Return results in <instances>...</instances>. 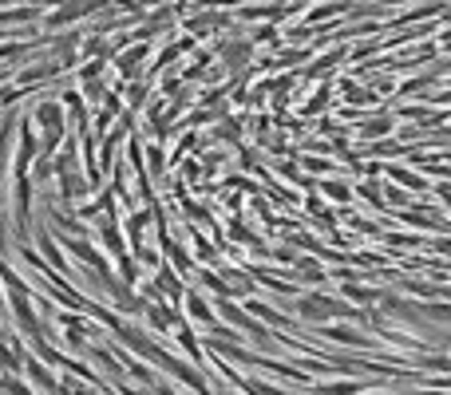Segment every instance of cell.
Returning a JSON list of instances; mask_svg holds the SVG:
<instances>
[{
  "mask_svg": "<svg viewBox=\"0 0 451 395\" xmlns=\"http://www.w3.org/2000/svg\"><path fill=\"white\" fill-rule=\"evenodd\" d=\"M155 395H182V391L171 384V379H155Z\"/></svg>",
  "mask_w": 451,
  "mask_h": 395,
  "instance_id": "e575fe53",
  "label": "cell"
},
{
  "mask_svg": "<svg viewBox=\"0 0 451 395\" xmlns=\"http://www.w3.org/2000/svg\"><path fill=\"white\" fill-rule=\"evenodd\" d=\"M123 360H127V375L135 379V384H143V387H155V379H159V375H155V367H150V364H139L135 356H123Z\"/></svg>",
  "mask_w": 451,
  "mask_h": 395,
  "instance_id": "5bb4252c",
  "label": "cell"
},
{
  "mask_svg": "<svg viewBox=\"0 0 451 395\" xmlns=\"http://www.w3.org/2000/svg\"><path fill=\"white\" fill-rule=\"evenodd\" d=\"M182 316H186L191 324H198V328H218L222 324L214 300H206L198 288H186V296H182Z\"/></svg>",
  "mask_w": 451,
  "mask_h": 395,
  "instance_id": "7a4b0ae2",
  "label": "cell"
},
{
  "mask_svg": "<svg viewBox=\"0 0 451 395\" xmlns=\"http://www.w3.org/2000/svg\"><path fill=\"white\" fill-rule=\"evenodd\" d=\"M4 395H36L32 391V384H24V379H16V375H4Z\"/></svg>",
  "mask_w": 451,
  "mask_h": 395,
  "instance_id": "83f0119b",
  "label": "cell"
},
{
  "mask_svg": "<svg viewBox=\"0 0 451 395\" xmlns=\"http://www.w3.org/2000/svg\"><path fill=\"white\" fill-rule=\"evenodd\" d=\"M440 44H443V48H451V32H443V36H440Z\"/></svg>",
  "mask_w": 451,
  "mask_h": 395,
  "instance_id": "f35d334b",
  "label": "cell"
},
{
  "mask_svg": "<svg viewBox=\"0 0 451 395\" xmlns=\"http://www.w3.org/2000/svg\"><path fill=\"white\" fill-rule=\"evenodd\" d=\"M317 336L349 348V352H364V348H372V336L361 332V328H352V324H332V320H325V324H317Z\"/></svg>",
  "mask_w": 451,
  "mask_h": 395,
  "instance_id": "6da1fadb",
  "label": "cell"
},
{
  "mask_svg": "<svg viewBox=\"0 0 451 395\" xmlns=\"http://www.w3.org/2000/svg\"><path fill=\"white\" fill-rule=\"evenodd\" d=\"M253 281H258V285H270L273 293H281V296H297V285H293V281H285V273H281V269H261V265H253Z\"/></svg>",
  "mask_w": 451,
  "mask_h": 395,
  "instance_id": "ba28073f",
  "label": "cell"
},
{
  "mask_svg": "<svg viewBox=\"0 0 451 395\" xmlns=\"http://www.w3.org/2000/svg\"><path fill=\"white\" fill-rule=\"evenodd\" d=\"M435 12H447L440 0H431V4H416L408 16H400V24H411V20H423V16H435Z\"/></svg>",
  "mask_w": 451,
  "mask_h": 395,
  "instance_id": "cb8c5ba5",
  "label": "cell"
},
{
  "mask_svg": "<svg viewBox=\"0 0 451 395\" xmlns=\"http://www.w3.org/2000/svg\"><path fill=\"white\" fill-rule=\"evenodd\" d=\"M174 340H179L182 352L191 356V364H202V344L194 340V324H191V320H179V324H174Z\"/></svg>",
  "mask_w": 451,
  "mask_h": 395,
  "instance_id": "30bf717a",
  "label": "cell"
},
{
  "mask_svg": "<svg viewBox=\"0 0 451 395\" xmlns=\"http://www.w3.org/2000/svg\"><path fill=\"white\" fill-rule=\"evenodd\" d=\"M423 316H428V320H451V305H435V300H428V305H423Z\"/></svg>",
  "mask_w": 451,
  "mask_h": 395,
  "instance_id": "4dcf8cb0",
  "label": "cell"
},
{
  "mask_svg": "<svg viewBox=\"0 0 451 395\" xmlns=\"http://www.w3.org/2000/svg\"><path fill=\"white\" fill-rule=\"evenodd\" d=\"M388 174H392V182H400V186H408L411 194H423V190L431 186L428 178H420V170H411V166H400V162H396V166H388Z\"/></svg>",
  "mask_w": 451,
  "mask_h": 395,
  "instance_id": "8fae6325",
  "label": "cell"
},
{
  "mask_svg": "<svg viewBox=\"0 0 451 395\" xmlns=\"http://www.w3.org/2000/svg\"><path fill=\"white\" fill-rule=\"evenodd\" d=\"M392 130V115H380V119H364L361 123V142H372V138H384Z\"/></svg>",
  "mask_w": 451,
  "mask_h": 395,
  "instance_id": "9a60e30c",
  "label": "cell"
},
{
  "mask_svg": "<svg viewBox=\"0 0 451 395\" xmlns=\"http://www.w3.org/2000/svg\"><path fill=\"white\" fill-rule=\"evenodd\" d=\"M301 162H305V170H313V174H329V170H332L329 158H317V154H305Z\"/></svg>",
  "mask_w": 451,
  "mask_h": 395,
  "instance_id": "f546056e",
  "label": "cell"
},
{
  "mask_svg": "<svg viewBox=\"0 0 451 395\" xmlns=\"http://www.w3.org/2000/svg\"><path fill=\"white\" fill-rule=\"evenodd\" d=\"M246 308H250V312L258 316L261 324H273V328H281V332H285V328L293 324V320H289L285 312H277V308H270V305H261V300H246Z\"/></svg>",
  "mask_w": 451,
  "mask_h": 395,
  "instance_id": "7c38bea8",
  "label": "cell"
},
{
  "mask_svg": "<svg viewBox=\"0 0 451 395\" xmlns=\"http://www.w3.org/2000/svg\"><path fill=\"white\" fill-rule=\"evenodd\" d=\"M32 16H36V8H4L0 12V24H24Z\"/></svg>",
  "mask_w": 451,
  "mask_h": 395,
  "instance_id": "4316f807",
  "label": "cell"
},
{
  "mask_svg": "<svg viewBox=\"0 0 451 395\" xmlns=\"http://www.w3.org/2000/svg\"><path fill=\"white\" fill-rule=\"evenodd\" d=\"M198 285L202 288H214L218 296H230L234 293L230 281H226V276H218V273H210V269H198Z\"/></svg>",
  "mask_w": 451,
  "mask_h": 395,
  "instance_id": "ac0fdd59",
  "label": "cell"
},
{
  "mask_svg": "<svg viewBox=\"0 0 451 395\" xmlns=\"http://www.w3.org/2000/svg\"><path fill=\"white\" fill-rule=\"evenodd\" d=\"M16 229H20V237L28 233V214H32V174H16Z\"/></svg>",
  "mask_w": 451,
  "mask_h": 395,
  "instance_id": "8992f818",
  "label": "cell"
},
{
  "mask_svg": "<svg viewBox=\"0 0 451 395\" xmlns=\"http://www.w3.org/2000/svg\"><path fill=\"white\" fill-rule=\"evenodd\" d=\"M143 99H147V83H143V79H135V83H131V91H127V111H139Z\"/></svg>",
  "mask_w": 451,
  "mask_h": 395,
  "instance_id": "484cf974",
  "label": "cell"
},
{
  "mask_svg": "<svg viewBox=\"0 0 451 395\" xmlns=\"http://www.w3.org/2000/svg\"><path fill=\"white\" fill-rule=\"evenodd\" d=\"M191 241H194V249H198V257H202V261H206V257H210V261H214V249H210V245H206V241H202V237H198V233H194V237H191Z\"/></svg>",
  "mask_w": 451,
  "mask_h": 395,
  "instance_id": "d590c367",
  "label": "cell"
},
{
  "mask_svg": "<svg viewBox=\"0 0 451 395\" xmlns=\"http://www.w3.org/2000/svg\"><path fill=\"white\" fill-rule=\"evenodd\" d=\"M361 379H329V384H313V395H361Z\"/></svg>",
  "mask_w": 451,
  "mask_h": 395,
  "instance_id": "4fadbf2b",
  "label": "cell"
},
{
  "mask_svg": "<svg viewBox=\"0 0 451 395\" xmlns=\"http://www.w3.org/2000/svg\"><path fill=\"white\" fill-rule=\"evenodd\" d=\"M143 56H147V44H139V48H131L127 56H119L115 63H119V71H123L127 79H135V68H139V59H143Z\"/></svg>",
  "mask_w": 451,
  "mask_h": 395,
  "instance_id": "ffe728a7",
  "label": "cell"
},
{
  "mask_svg": "<svg viewBox=\"0 0 451 395\" xmlns=\"http://www.w3.org/2000/svg\"><path fill=\"white\" fill-rule=\"evenodd\" d=\"M443 20H451V8H447V12H443Z\"/></svg>",
  "mask_w": 451,
  "mask_h": 395,
  "instance_id": "ab89813d",
  "label": "cell"
},
{
  "mask_svg": "<svg viewBox=\"0 0 451 395\" xmlns=\"http://www.w3.org/2000/svg\"><path fill=\"white\" fill-rule=\"evenodd\" d=\"M167 257H171V265H179V273H194V261H191V253H186V249H179L174 241L167 245Z\"/></svg>",
  "mask_w": 451,
  "mask_h": 395,
  "instance_id": "603a6c76",
  "label": "cell"
},
{
  "mask_svg": "<svg viewBox=\"0 0 451 395\" xmlns=\"http://www.w3.org/2000/svg\"><path fill=\"white\" fill-rule=\"evenodd\" d=\"M380 170H384L380 162H364V174H368V178H376V174H380Z\"/></svg>",
  "mask_w": 451,
  "mask_h": 395,
  "instance_id": "74e56055",
  "label": "cell"
},
{
  "mask_svg": "<svg viewBox=\"0 0 451 395\" xmlns=\"http://www.w3.org/2000/svg\"><path fill=\"white\" fill-rule=\"evenodd\" d=\"M325 103H329V83H325V87L317 91V95H313L309 103H305V115H317V111H321Z\"/></svg>",
  "mask_w": 451,
  "mask_h": 395,
  "instance_id": "1f68e13d",
  "label": "cell"
},
{
  "mask_svg": "<svg viewBox=\"0 0 451 395\" xmlns=\"http://www.w3.org/2000/svg\"><path fill=\"white\" fill-rule=\"evenodd\" d=\"M123 226L115 221V217H107V221H100V241H103V253H111V257H123L127 253V241H123Z\"/></svg>",
  "mask_w": 451,
  "mask_h": 395,
  "instance_id": "52a82bcc",
  "label": "cell"
},
{
  "mask_svg": "<svg viewBox=\"0 0 451 395\" xmlns=\"http://www.w3.org/2000/svg\"><path fill=\"white\" fill-rule=\"evenodd\" d=\"M392 87H396V83H392V75H376V79H372V91H376V95H388Z\"/></svg>",
  "mask_w": 451,
  "mask_h": 395,
  "instance_id": "d6a6232c",
  "label": "cell"
},
{
  "mask_svg": "<svg viewBox=\"0 0 451 395\" xmlns=\"http://www.w3.org/2000/svg\"><path fill=\"white\" fill-rule=\"evenodd\" d=\"M107 36H103V32H95V36H88L83 40V48H80V56L83 59H95V56H107Z\"/></svg>",
  "mask_w": 451,
  "mask_h": 395,
  "instance_id": "d6986e66",
  "label": "cell"
},
{
  "mask_svg": "<svg viewBox=\"0 0 451 395\" xmlns=\"http://www.w3.org/2000/svg\"><path fill=\"white\" fill-rule=\"evenodd\" d=\"M344 56H349V51H344V48H337V51H329V56H325V59H317V63H313V68H309V75H321V71L325 68H337V63H341V59Z\"/></svg>",
  "mask_w": 451,
  "mask_h": 395,
  "instance_id": "d4e9b609",
  "label": "cell"
},
{
  "mask_svg": "<svg viewBox=\"0 0 451 395\" xmlns=\"http://www.w3.org/2000/svg\"><path fill=\"white\" fill-rule=\"evenodd\" d=\"M119 281L123 285H139V257H131V253L119 257Z\"/></svg>",
  "mask_w": 451,
  "mask_h": 395,
  "instance_id": "44dd1931",
  "label": "cell"
},
{
  "mask_svg": "<svg viewBox=\"0 0 451 395\" xmlns=\"http://www.w3.org/2000/svg\"><path fill=\"white\" fill-rule=\"evenodd\" d=\"M107 68V56H95V59H88L80 68V79H100V71Z\"/></svg>",
  "mask_w": 451,
  "mask_h": 395,
  "instance_id": "f1b7e54d",
  "label": "cell"
},
{
  "mask_svg": "<svg viewBox=\"0 0 451 395\" xmlns=\"http://www.w3.org/2000/svg\"><path fill=\"white\" fill-rule=\"evenodd\" d=\"M341 12H349V0H325V4H317V8H313L309 16H305V20H313V24H317V20L341 16Z\"/></svg>",
  "mask_w": 451,
  "mask_h": 395,
  "instance_id": "e0dca14e",
  "label": "cell"
},
{
  "mask_svg": "<svg viewBox=\"0 0 451 395\" xmlns=\"http://www.w3.org/2000/svg\"><path fill=\"white\" fill-rule=\"evenodd\" d=\"M285 276H297V281H305V285H325L329 281V273H325V265L317 261V257H297L289 269H281Z\"/></svg>",
  "mask_w": 451,
  "mask_h": 395,
  "instance_id": "5b68a950",
  "label": "cell"
},
{
  "mask_svg": "<svg viewBox=\"0 0 451 395\" xmlns=\"http://www.w3.org/2000/svg\"><path fill=\"white\" fill-rule=\"evenodd\" d=\"M384 202H392V206H408V194H404V190H388Z\"/></svg>",
  "mask_w": 451,
  "mask_h": 395,
  "instance_id": "8d00e7d4",
  "label": "cell"
},
{
  "mask_svg": "<svg viewBox=\"0 0 451 395\" xmlns=\"http://www.w3.org/2000/svg\"><path fill=\"white\" fill-rule=\"evenodd\" d=\"M150 217H155V209H135V214L123 221V233L131 237V249H143V233H147Z\"/></svg>",
  "mask_w": 451,
  "mask_h": 395,
  "instance_id": "9c48e42d",
  "label": "cell"
},
{
  "mask_svg": "<svg viewBox=\"0 0 451 395\" xmlns=\"http://www.w3.org/2000/svg\"><path fill=\"white\" fill-rule=\"evenodd\" d=\"M321 194L332 198V202H341V206H349V202H352V190L344 186V182H321Z\"/></svg>",
  "mask_w": 451,
  "mask_h": 395,
  "instance_id": "7402d4cb",
  "label": "cell"
},
{
  "mask_svg": "<svg viewBox=\"0 0 451 395\" xmlns=\"http://www.w3.org/2000/svg\"><path fill=\"white\" fill-rule=\"evenodd\" d=\"M341 296H344V300H356V305H364V308H368L372 300H376V288H364V285H356V281H344Z\"/></svg>",
  "mask_w": 451,
  "mask_h": 395,
  "instance_id": "2e32d148",
  "label": "cell"
},
{
  "mask_svg": "<svg viewBox=\"0 0 451 395\" xmlns=\"http://www.w3.org/2000/svg\"><path fill=\"white\" fill-rule=\"evenodd\" d=\"M100 8H107V0H76V4H64L56 16L44 20V28H48V32H60V28H68V24H76V20L91 16V12H100Z\"/></svg>",
  "mask_w": 451,
  "mask_h": 395,
  "instance_id": "3957f363",
  "label": "cell"
},
{
  "mask_svg": "<svg viewBox=\"0 0 451 395\" xmlns=\"http://www.w3.org/2000/svg\"><path fill=\"white\" fill-rule=\"evenodd\" d=\"M8 135H12V127L0 130V170H4V162H8Z\"/></svg>",
  "mask_w": 451,
  "mask_h": 395,
  "instance_id": "836d02e7",
  "label": "cell"
},
{
  "mask_svg": "<svg viewBox=\"0 0 451 395\" xmlns=\"http://www.w3.org/2000/svg\"><path fill=\"white\" fill-rule=\"evenodd\" d=\"M0 198H4V190H0Z\"/></svg>",
  "mask_w": 451,
  "mask_h": 395,
  "instance_id": "60d3db41",
  "label": "cell"
},
{
  "mask_svg": "<svg viewBox=\"0 0 451 395\" xmlns=\"http://www.w3.org/2000/svg\"><path fill=\"white\" fill-rule=\"evenodd\" d=\"M24 375H28L32 387H40L48 395H60V379H56V372L44 364L40 356H24Z\"/></svg>",
  "mask_w": 451,
  "mask_h": 395,
  "instance_id": "277c9868",
  "label": "cell"
}]
</instances>
